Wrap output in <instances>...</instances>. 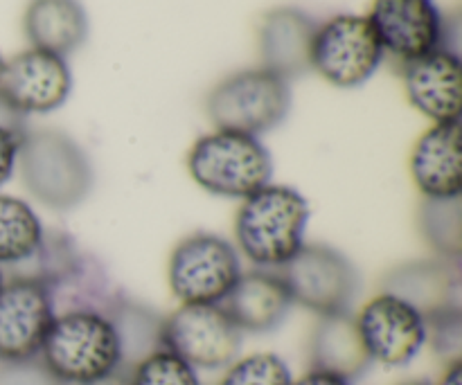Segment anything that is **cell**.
Here are the masks:
<instances>
[{"label":"cell","instance_id":"obj_1","mask_svg":"<svg viewBox=\"0 0 462 385\" xmlns=\"http://www.w3.org/2000/svg\"><path fill=\"white\" fill-rule=\"evenodd\" d=\"M310 203L289 185L269 183L248 198L235 216V242L257 269L278 270L305 246Z\"/></svg>","mask_w":462,"mask_h":385},{"label":"cell","instance_id":"obj_2","mask_svg":"<svg viewBox=\"0 0 462 385\" xmlns=\"http://www.w3.org/2000/svg\"><path fill=\"white\" fill-rule=\"evenodd\" d=\"M16 167L23 188L50 210H72L93 192V162L84 147L63 131L27 129Z\"/></svg>","mask_w":462,"mask_h":385},{"label":"cell","instance_id":"obj_3","mask_svg":"<svg viewBox=\"0 0 462 385\" xmlns=\"http://www.w3.org/2000/svg\"><path fill=\"white\" fill-rule=\"evenodd\" d=\"M39 356L66 385L93 383L122 370L116 327L97 311L54 316Z\"/></svg>","mask_w":462,"mask_h":385},{"label":"cell","instance_id":"obj_4","mask_svg":"<svg viewBox=\"0 0 462 385\" xmlns=\"http://www.w3.org/2000/svg\"><path fill=\"white\" fill-rule=\"evenodd\" d=\"M188 171L206 192L244 201L271 183L273 158L255 135L217 129L192 144Z\"/></svg>","mask_w":462,"mask_h":385},{"label":"cell","instance_id":"obj_5","mask_svg":"<svg viewBox=\"0 0 462 385\" xmlns=\"http://www.w3.org/2000/svg\"><path fill=\"white\" fill-rule=\"evenodd\" d=\"M291 111V86L266 68L235 72L208 95V117L221 131L255 135L278 129Z\"/></svg>","mask_w":462,"mask_h":385},{"label":"cell","instance_id":"obj_6","mask_svg":"<svg viewBox=\"0 0 462 385\" xmlns=\"http://www.w3.org/2000/svg\"><path fill=\"white\" fill-rule=\"evenodd\" d=\"M242 273L239 252L228 239L194 233L171 251L167 282L180 305H221Z\"/></svg>","mask_w":462,"mask_h":385},{"label":"cell","instance_id":"obj_7","mask_svg":"<svg viewBox=\"0 0 462 385\" xmlns=\"http://www.w3.org/2000/svg\"><path fill=\"white\" fill-rule=\"evenodd\" d=\"M278 273L293 305L319 318L352 311L361 291L355 264L325 243H305Z\"/></svg>","mask_w":462,"mask_h":385},{"label":"cell","instance_id":"obj_8","mask_svg":"<svg viewBox=\"0 0 462 385\" xmlns=\"http://www.w3.org/2000/svg\"><path fill=\"white\" fill-rule=\"evenodd\" d=\"M383 54L368 16L338 14L316 30L311 70L338 88H356L377 72Z\"/></svg>","mask_w":462,"mask_h":385},{"label":"cell","instance_id":"obj_9","mask_svg":"<svg viewBox=\"0 0 462 385\" xmlns=\"http://www.w3.org/2000/svg\"><path fill=\"white\" fill-rule=\"evenodd\" d=\"M244 334L221 305H180L162 325V345L194 370H226L239 359Z\"/></svg>","mask_w":462,"mask_h":385},{"label":"cell","instance_id":"obj_10","mask_svg":"<svg viewBox=\"0 0 462 385\" xmlns=\"http://www.w3.org/2000/svg\"><path fill=\"white\" fill-rule=\"evenodd\" d=\"M355 318L373 363L404 368L427 347V318L391 293L370 298Z\"/></svg>","mask_w":462,"mask_h":385},{"label":"cell","instance_id":"obj_11","mask_svg":"<svg viewBox=\"0 0 462 385\" xmlns=\"http://www.w3.org/2000/svg\"><path fill=\"white\" fill-rule=\"evenodd\" d=\"M368 21L383 52L402 63L449 48V25L436 0H373Z\"/></svg>","mask_w":462,"mask_h":385},{"label":"cell","instance_id":"obj_12","mask_svg":"<svg viewBox=\"0 0 462 385\" xmlns=\"http://www.w3.org/2000/svg\"><path fill=\"white\" fill-rule=\"evenodd\" d=\"M72 90V72L63 57L25 50L5 61L0 95L23 115H43L66 104Z\"/></svg>","mask_w":462,"mask_h":385},{"label":"cell","instance_id":"obj_13","mask_svg":"<svg viewBox=\"0 0 462 385\" xmlns=\"http://www.w3.org/2000/svg\"><path fill=\"white\" fill-rule=\"evenodd\" d=\"M54 320L48 289L34 280H5L0 289V361L41 354Z\"/></svg>","mask_w":462,"mask_h":385},{"label":"cell","instance_id":"obj_14","mask_svg":"<svg viewBox=\"0 0 462 385\" xmlns=\"http://www.w3.org/2000/svg\"><path fill=\"white\" fill-rule=\"evenodd\" d=\"M460 261L415 260L395 266L382 278V291L397 296L424 318L460 309Z\"/></svg>","mask_w":462,"mask_h":385},{"label":"cell","instance_id":"obj_15","mask_svg":"<svg viewBox=\"0 0 462 385\" xmlns=\"http://www.w3.org/2000/svg\"><path fill=\"white\" fill-rule=\"evenodd\" d=\"M319 23L298 7H275L262 18L260 54L266 70L293 81L311 72V45Z\"/></svg>","mask_w":462,"mask_h":385},{"label":"cell","instance_id":"obj_16","mask_svg":"<svg viewBox=\"0 0 462 385\" xmlns=\"http://www.w3.org/2000/svg\"><path fill=\"white\" fill-rule=\"evenodd\" d=\"M406 97L422 115L442 122L460 117V57L456 50L440 48L436 52L404 63Z\"/></svg>","mask_w":462,"mask_h":385},{"label":"cell","instance_id":"obj_17","mask_svg":"<svg viewBox=\"0 0 462 385\" xmlns=\"http://www.w3.org/2000/svg\"><path fill=\"white\" fill-rule=\"evenodd\" d=\"M409 170L422 198L460 197L462 160L458 122H442L424 131L411 151Z\"/></svg>","mask_w":462,"mask_h":385},{"label":"cell","instance_id":"obj_18","mask_svg":"<svg viewBox=\"0 0 462 385\" xmlns=\"http://www.w3.org/2000/svg\"><path fill=\"white\" fill-rule=\"evenodd\" d=\"M221 307L242 334H269L287 320L293 302L278 270L257 269L242 273Z\"/></svg>","mask_w":462,"mask_h":385},{"label":"cell","instance_id":"obj_19","mask_svg":"<svg viewBox=\"0 0 462 385\" xmlns=\"http://www.w3.org/2000/svg\"><path fill=\"white\" fill-rule=\"evenodd\" d=\"M373 368L368 350L361 341L356 318L347 314L320 316L310 336V370L356 381Z\"/></svg>","mask_w":462,"mask_h":385},{"label":"cell","instance_id":"obj_20","mask_svg":"<svg viewBox=\"0 0 462 385\" xmlns=\"http://www.w3.org/2000/svg\"><path fill=\"white\" fill-rule=\"evenodd\" d=\"M54 316L70 311H97L111 316L125 293L93 255L79 252L66 270L45 284Z\"/></svg>","mask_w":462,"mask_h":385},{"label":"cell","instance_id":"obj_21","mask_svg":"<svg viewBox=\"0 0 462 385\" xmlns=\"http://www.w3.org/2000/svg\"><path fill=\"white\" fill-rule=\"evenodd\" d=\"M23 30L34 50L66 59L88 36V14L79 0H30Z\"/></svg>","mask_w":462,"mask_h":385},{"label":"cell","instance_id":"obj_22","mask_svg":"<svg viewBox=\"0 0 462 385\" xmlns=\"http://www.w3.org/2000/svg\"><path fill=\"white\" fill-rule=\"evenodd\" d=\"M108 318L116 327L117 341H120L122 370L125 372L135 368L140 361L147 359L153 352L165 350V345H162L165 318L158 311H153L152 307L125 298Z\"/></svg>","mask_w":462,"mask_h":385},{"label":"cell","instance_id":"obj_23","mask_svg":"<svg viewBox=\"0 0 462 385\" xmlns=\"http://www.w3.org/2000/svg\"><path fill=\"white\" fill-rule=\"evenodd\" d=\"M45 225L27 201L0 194V266L30 260L43 243Z\"/></svg>","mask_w":462,"mask_h":385},{"label":"cell","instance_id":"obj_24","mask_svg":"<svg viewBox=\"0 0 462 385\" xmlns=\"http://www.w3.org/2000/svg\"><path fill=\"white\" fill-rule=\"evenodd\" d=\"M418 228L424 242L442 260L460 261L462 255V198H422Z\"/></svg>","mask_w":462,"mask_h":385},{"label":"cell","instance_id":"obj_25","mask_svg":"<svg viewBox=\"0 0 462 385\" xmlns=\"http://www.w3.org/2000/svg\"><path fill=\"white\" fill-rule=\"evenodd\" d=\"M293 374L287 361L273 352H257V354L235 359L226 368L219 385H293Z\"/></svg>","mask_w":462,"mask_h":385},{"label":"cell","instance_id":"obj_26","mask_svg":"<svg viewBox=\"0 0 462 385\" xmlns=\"http://www.w3.org/2000/svg\"><path fill=\"white\" fill-rule=\"evenodd\" d=\"M131 385H201L199 372L170 350H158L129 370Z\"/></svg>","mask_w":462,"mask_h":385},{"label":"cell","instance_id":"obj_27","mask_svg":"<svg viewBox=\"0 0 462 385\" xmlns=\"http://www.w3.org/2000/svg\"><path fill=\"white\" fill-rule=\"evenodd\" d=\"M427 345L445 365L462 361V311L451 309L427 320Z\"/></svg>","mask_w":462,"mask_h":385},{"label":"cell","instance_id":"obj_28","mask_svg":"<svg viewBox=\"0 0 462 385\" xmlns=\"http://www.w3.org/2000/svg\"><path fill=\"white\" fill-rule=\"evenodd\" d=\"M0 385H66L52 374L41 356L23 361H0Z\"/></svg>","mask_w":462,"mask_h":385},{"label":"cell","instance_id":"obj_29","mask_svg":"<svg viewBox=\"0 0 462 385\" xmlns=\"http://www.w3.org/2000/svg\"><path fill=\"white\" fill-rule=\"evenodd\" d=\"M23 138H25V135L14 133V131L0 126V188L7 185V180L12 179L14 171H16L18 149H21Z\"/></svg>","mask_w":462,"mask_h":385},{"label":"cell","instance_id":"obj_30","mask_svg":"<svg viewBox=\"0 0 462 385\" xmlns=\"http://www.w3.org/2000/svg\"><path fill=\"white\" fill-rule=\"evenodd\" d=\"M0 126L21 135H25L27 129H30V126H27V117L23 115V113H18L3 95H0Z\"/></svg>","mask_w":462,"mask_h":385},{"label":"cell","instance_id":"obj_31","mask_svg":"<svg viewBox=\"0 0 462 385\" xmlns=\"http://www.w3.org/2000/svg\"><path fill=\"white\" fill-rule=\"evenodd\" d=\"M293 385H352L350 381L341 377H334V374H325V372H316V370H310L305 377H300L298 381H293Z\"/></svg>","mask_w":462,"mask_h":385},{"label":"cell","instance_id":"obj_32","mask_svg":"<svg viewBox=\"0 0 462 385\" xmlns=\"http://www.w3.org/2000/svg\"><path fill=\"white\" fill-rule=\"evenodd\" d=\"M436 385H462V361L460 363L445 365V372H442L440 381Z\"/></svg>","mask_w":462,"mask_h":385},{"label":"cell","instance_id":"obj_33","mask_svg":"<svg viewBox=\"0 0 462 385\" xmlns=\"http://www.w3.org/2000/svg\"><path fill=\"white\" fill-rule=\"evenodd\" d=\"M86 385H131V383H129V372H125V370H117V372L108 374V377H102V379H97V381L86 383Z\"/></svg>","mask_w":462,"mask_h":385},{"label":"cell","instance_id":"obj_34","mask_svg":"<svg viewBox=\"0 0 462 385\" xmlns=\"http://www.w3.org/2000/svg\"><path fill=\"white\" fill-rule=\"evenodd\" d=\"M400 385H431V383H429V381H404Z\"/></svg>","mask_w":462,"mask_h":385},{"label":"cell","instance_id":"obj_35","mask_svg":"<svg viewBox=\"0 0 462 385\" xmlns=\"http://www.w3.org/2000/svg\"><path fill=\"white\" fill-rule=\"evenodd\" d=\"M3 68H5V59H3V54H0V75H3Z\"/></svg>","mask_w":462,"mask_h":385},{"label":"cell","instance_id":"obj_36","mask_svg":"<svg viewBox=\"0 0 462 385\" xmlns=\"http://www.w3.org/2000/svg\"><path fill=\"white\" fill-rule=\"evenodd\" d=\"M3 284H5V275H3V269H0V289H3Z\"/></svg>","mask_w":462,"mask_h":385}]
</instances>
